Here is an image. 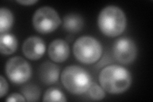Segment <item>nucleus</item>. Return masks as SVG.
Returning a JSON list of instances; mask_svg holds the SVG:
<instances>
[{
	"label": "nucleus",
	"instance_id": "nucleus-17",
	"mask_svg": "<svg viewBox=\"0 0 153 102\" xmlns=\"http://www.w3.org/2000/svg\"><path fill=\"white\" fill-rule=\"evenodd\" d=\"M0 96L1 98L6 95L8 91V84L7 80L4 78L3 75L0 76Z\"/></svg>",
	"mask_w": 153,
	"mask_h": 102
},
{
	"label": "nucleus",
	"instance_id": "nucleus-16",
	"mask_svg": "<svg viewBox=\"0 0 153 102\" xmlns=\"http://www.w3.org/2000/svg\"><path fill=\"white\" fill-rule=\"evenodd\" d=\"M86 93H88L89 98L94 101L102 100L105 97V91L103 87L94 82L91 84Z\"/></svg>",
	"mask_w": 153,
	"mask_h": 102
},
{
	"label": "nucleus",
	"instance_id": "nucleus-18",
	"mask_svg": "<svg viewBox=\"0 0 153 102\" xmlns=\"http://www.w3.org/2000/svg\"><path fill=\"white\" fill-rule=\"evenodd\" d=\"M6 101L8 102H13H13L14 101L25 102V101H26V100L25 98V96H24L22 95L15 93L10 95L6 100Z\"/></svg>",
	"mask_w": 153,
	"mask_h": 102
},
{
	"label": "nucleus",
	"instance_id": "nucleus-8",
	"mask_svg": "<svg viewBox=\"0 0 153 102\" xmlns=\"http://www.w3.org/2000/svg\"><path fill=\"white\" fill-rule=\"evenodd\" d=\"M22 50L24 55L28 60L35 61L40 60L44 55L46 46L41 38L33 36L27 38L24 42Z\"/></svg>",
	"mask_w": 153,
	"mask_h": 102
},
{
	"label": "nucleus",
	"instance_id": "nucleus-6",
	"mask_svg": "<svg viewBox=\"0 0 153 102\" xmlns=\"http://www.w3.org/2000/svg\"><path fill=\"white\" fill-rule=\"evenodd\" d=\"M5 71L8 78L16 84L25 83L32 75L30 65L23 57L19 56L10 58L6 63Z\"/></svg>",
	"mask_w": 153,
	"mask_h": 102
},
{
	"label": "nucleus",
	"instance_id": "nucleus-5",
	"mask_svg": "<svg viewBox=\"0 0 153 102\" xmlns=\"http://www.w3.org/2000/svg\"><path fill=\"white\" fill-rule=\"evenodd\" d=\"M32 22L37 32L48 34L54 32L59 27L61 20L55 9L50 7H43L35 12Z\"/></svg>",
	"mask_w": 153,
	"mask_h": 102
},
{
	"label": "nucleus",
	"instance_id": "nucleus-7",
	"mask_svg": "<svg viewBox=\"0 0 153 102\" xmlns=\"http://www.w3.org/2000/svg\"><path fill=\"white\" fill-rule=\"evenodd\" d=\"M138 49L135 42L130 38H119L113 46V54L116 60L123 65H130L135 60Z\"/></svg>",
	"mask_w": 153,
	"mask_h": 102
},
{
	"label": "nucleus",
	"instance_id": "nucleus-14",
	"mask_svg": "<svg viewBox=\"0 0 153 102\" xmlns=\"http://www.w3.org/2000/svg\"><path fill=\"white\" fill-rule=\"evenodd\" d=\"M22 95L26 101H38L40 99L41 90L40 87L34 84H27L21 89Z\"/></svg>",
	"mask_w": 153,
	"mask_h": 102
},
{
	"label": "nucleus",
	"instance_id": "nucleus-4",
	"mask_svg": "<svg viewBox=\"0 0 153 102\" xmlns=\"http://www.w3.org/2000/svg\"><path fill=\"white\" fill-rule=\"evenodd\" d=\"M73 52L75 57L85 65L97 63L102 57L103 48L100 42L90 36L79 37L74 42Z\"/></svg>",
	"mask_w": 153,
	"mask_h": 102
},
{
	"label": "nucleus",
	"instance_id": "nucleus-1",
	"mask_svg": "<svg viewBox=\"0 0 153 102\" xmlns=\"http://www.w3.org/2000/svg\"><path fill=\"white\" fill-rule=\"evenodd\" d=\"M100 84L107 93L119 95L126 92L132 83V76L126 68L117 65H108L100 71Z\"/></svg>",
	"mask_w": 153,
	"mask_h": 102
},
{
	"label": "nucleus",
	"instance_id": "nucleus-2",
	"mask_svg": "<svg viewBox=\"0 0 153 102\" xmlns=\"http://www.w3.org/2000/svg\"><path fill=\"white\" fill-rule=\"evenodd\" d=\"M127 19L123 10L118 7L110 5L100 11L98 17V26L104 35L114 38L124 31Z\"/></svg>",
	"mask_w": 153,
	"mask_h": 102
},
{
	"label": "nucleus",
	"instance_id": "nucleus-11",
	"mask_svg": "<svg viewBox=\"0 0 153 102\" xmlns=\"http://www.w3.org/2000/svg\"><path fill=\"white\" fill-rule=\"evenodd\" d=\"M18 42L15 35L10 33H3L0 36V51L3 55H11L17 48Z\"/></svg>",
	"mask_w": 153,
	"mask_h": 102
},
{
	"label": "nucleus",
	"instance_id": "nucleus-12",
	"mask_svg": "<svg viewBox=\"0 0 153 102\" xmlns=\"http://www.w3.org/2000/svg\"><path fill=\"white\" fill-rule=\"evenodd\" d=\"M84 26V20L80 15L70 13L63 18V28L70 33H78Z\"/></svg>",
	"mask_w": 153,
	"mask_h": 102
},
{
	"label": "nucleus",
	"instance_id": "nucleus-9",
	"mask_svg": "<svg viewBox=\"0 0 153 102\" xmlns=\"http://www.w3.org/2000/svg\"><path fill=\"white\" fill-rule=\"evenodd\" d=\"M70 47L68 43L62 39L52 41L48 48V54L50 59L55 63H63L70 56Z\"/></svg>",
	"mask_w": 153,
	"mask_h": 102
},
{
	"label": "nucleus",
	"instance_id": "nucleus-3",
	"mask_svg": "<svg viewBox=\"0 0 153 102\" xmlns=\"http://www.w3.org/2000/svg\"><path fill=\"white\" fill-rule=\"evenodd\" d=\"M61 80L65 88L75 95L86 93L92 83L89 73L84 68L77 65L66 66L61 73Z\"/></svg>",
	"mask_w": 153,
	"mask_h": 102
},
{
	"label": "nucleus",
	"instance_id": "nucleus-13",
	"mask_svg": "<svg viewBox=\"0 0 153 102\" xmlns=\"http://www.w3.org/2000/svg\"><path fill=\"white\" fill-rule=\"evenodd\" d=\"M12 12L7 8L0 9V33H7L11 30L13 24Z\"/></svg>",
	"mask_w": 153,
	"mask_h": 102
},
{
	"label": "nucleus",
	"instance_id": "nucleus-19",
	"mask_svg": "<svg viewBox=\"0 0 153 102\" xmlns=\"http://www.w3.org/2000/svg\"><path fill=\"white\" fill-rule=\"evenodd\" d=\"M17 3L22 4V5H25V6H30V5H33V4L36 3L38 2L37 0H26V1H16Z\"/></svg>",
	"mask_w": 153,
	"mask_h": 102
},
{
	"label": "nucleus",
	"instance_id": "nucleus-15",
	"mask_svg": "<svg viewBox=\"0 0 153 102\" xmlns=\"http://www.w3.org/2000/svg\"><path fill=\"white\" fill-rule=\"evenodd\" d=\"M67 99L63 92L55 87L47 89L43 96V101H66Z\"/></svg>",
	"mask_w": 153,
	"mask_h": 102
},
{
	"label": "nucleus",
	"instance_id": "nucleus-10",
	"mask_svg": "<svg viewBox=\"0 0 153 102\" xmlns=\"http://www.w3.org/2000/svg\"><path fill=\"white\" fill-rule=\"evenodd\" d=\"M60 75L59 66L54 63L46 61L43 63L38 69L40 80L46 85H52L58 81Z\"/></svg>",
	"mask_w": 153,
	"mask_h": 102
}]
</instances>
